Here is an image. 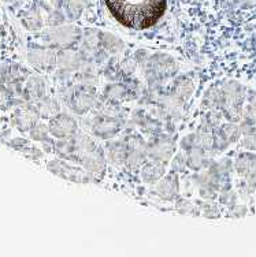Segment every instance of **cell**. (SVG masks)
<instances>
[{
  "mask_svg": "<svg viewBox=\"0 0 256 257\" xmlns=\"http://www.w3.org/2000/svg\"><path fill=\"white\" fill-rule=\"evenodd\" d=\"M110 14L121 25L133 30H145L162 18L167 0H104Z\"/></svg>",
  "mask_w": 256,
  "mask_h": 257,
  "instance_id": "6da1fadb",
  "label": "cell"
},
{
  "mask_svg": "<svg viewBox=\"0 0 256 257\" xmlns=\"http://www.w3.org/2000/svg\"><path fill=\"white\" fill-rule=\"evenodd\" d=\"M58 152L62 158L77 162L94 179H100L106 171V156L98 144L81 134L77 137L60 139L56 144Z\"/></svg>",
  "mask_w": 256,
  "mask_h": 257,
  "instance_id": "7a4b0ae2",
  "label": "cell"
},
{
  "mask_svg": "<svg viewBox=\"0 0 256 257\" xmlns=\"http://www.w3.org/2000/svg\"><path fill=\"white\" fill-rule=\"evenodd\" d=\"M48 168L51 173H54L60 178L67 179L70 182L88 183L92 179V177L85 171V168L71 166V164L66 163L64 160H54V162L48 163Z\"/></svg>",
  "mask_w": 256,
  "mask_h": 257,
  "instance_id": "3957f363",
  "label": "cell"
},
{
  "mask_svg": "<svg viewBox=\"0 0 256 257\" xmlns=\"http://www.w3.org/2000/svg\"><path fill=\"white\" fill-rule=\"evenodd\" d=\"M95 100H96V90L92 86H78L73 90L70 96L69 104L70 108L73 109L75 114L84 115L89 109L94 107Z\"/></svg>",
  "mask_w": 256,
  "mask_h": 257,
  "instance_id": "277c9868",
  "label": "cell"
},
{
  "mask_svg": "<svg viewBox=\"0 0 256 257\" xmlns=\"http://www.w3.org/2000/svg\"><path fill=\"white\" fill-rule=\"evenodd\" d=\"M49 132L56 139H69L77 133V120L66 114H56L49 120Z\"/></svg>",
  "mask_w": 256,
  "mask_h": 257,
  "instance_id": "5b68a950",
  "label": "cell"
},
{
  "mask_svg": "<svg viewBox=\"0 0 256 257\" xmlns=\"http://www.w3.org/2000/svg\"><path fill=\"white\" fill-rule=\"evenodd\" d=\"M237 173L245 178L246 182L256 183V155L241 154L236 160Z\"/></svg>",
  "mask_w": 256,
  "mask_h": 257,
  "instance_id": "8992f818",
  "label": "cell"
},
{
  "mask_svg": "<svg viewBox=\"0 0 256 257\" xmlns=\"http://www.w3.org/2000/svg\"><path fill=\"white\" fill-rule=\"evenodd\" d=\"M29 63L37 70H49L55 64V55L51 51H35L28 55Z\"/></svg>",
  "mask_w": 256,
  "mask_h": 257,
  "instance_id": "52a82bcc",
  "label": "cell"
},
{
  "mask_svg": "<svg viewBox=\"0 0 256 257\" xmlns=\"http://www.w3.org/2000/svg\"><path fill=\"white\" fill-rule=\"evenodd\" d=\"M119 132V122L113 118H102L94 126V133L102 139L113 137Z\"/></svg>",
  "mask_w": 256,
  "mask_h": 257,
  "instance_id": "ba28073f",
  "label": "cell"
},
{
  "mask_svg": "<svg viewBox=\"0 0 256 257\" xmlns=\"http://www.w3.org/2000/svg\"><path fill=\"white\" fill-rule=\"evenodd\" d=\"M156 190H158L159 196L164 198V200H173V198L177 196L178 193L177 175L176 174H170L166 178L162 179L159 182Z\"/></svg>",
  "mask_w": 256,
  "mask_h": 257,
  "instance_id": "9c48e42d",
  "label": "cell"
},
{
  "mask_svg": "<svg viewBox=\"0 0 256 257\" xmlns=\"http://www.w3.org/2000/svg\"><path fill=\"white\" fill-rule=\"evenodd\" d=\"M173 149H174V145H173L172 141L163 139L153 144L152 147L148 149V154L155 160H164V159H168L172 156Z\"/></svg>",
  "mask_w": 256,
  "mask_h": 257,
  "instance_id": "30bf717a",
  "label": "cell"
},
{
  "mask_svg": "<svg viewBox=\"0 0 256 257\" xmlns=\"http://www.w3.org/2000/svg\"><path fill=\"white\" fill-rule=\"evenodd\" d=\"M144 158H145V149H144L143 143L136 140L133 143L128 144V159H126V163L130 167H138L140 164L143 163Z\"/></svg>",
  "mask_w": 256,
  "mask_h": 257,
  "instance_id": "8fae6325",
  "label": "cell"
},
{
  "mask_svg": "<svg viewBox=\"0 0 256 257\" xmlns=\"http://www.w3.org/2000/svg\"><path fill=\"white\" fill-rule=\"evenodd\" d=\"M37 109H20L14 116V123L21 128V130H29L32 126L36 124V119H37Z\"/></svg>",
  "mask_w": 256,
  "mask_h": 257,
  "instance_id": "7c38bea8",
  "label": "cell"
},
{
  "mask_svg": "<svg viewBox=\"0 0 256 257\" xmlns=\"http://www.w3.org/2000/svg\"><path fill=\"white\" fill-rule=\"evenodd\" d=\"M163 174H164V163H160V160H155L143 168L141 177L145 182H155L162 178Z\"/></svg>",
  "mask_w": 256,
  "mask_h": 257,
  "instance_id": "4fadbf2b",
  "label": "cell"
},
{
  "mask_svg": "<svg viewBox=\"0 0 256 257\" xmlns=\"http://www.w3.org/2000/svg\"><path fill=\"white\" fill-rule=\"evenodd\" d=\"M78 37V32L75 30V28H62V29L55 30L51 33V39L55 44H69L74 39Z\"/></svg>",
  "mask_w": 256,
  "mask_h": 257,
  "instance_id": "5bb4252c",
  "label": "cell"
},
{
  "mask_svg": "<svg viewBox=\"0 0 256 257\" xmlns=\"http://www.w3.org/2000/svg\"><path fill=\"white\" fill-rule=\"evenodd\" d=\"M109 158L114 164H123L128 159V145L123 143H114L109 148Z\"/></svg>",
  "mask_w": 256,
  "mask_h": 257,
  "instance_id": "9a60e30c",
  "label": "cell"
},
{
  "mask_svg": "<svg viewBox=\"0 0 256 257\" xmlns=\"http://www.w3.org/2000/svg\"><path fill=\"white\" fill-rule=\"evenodd\" d=\"M58 64L62 69L75 70L79 64L78 55L74 54L71 51H62L58 56Z\"/></svg>",
  "mask_w": 256,
  "mask_h": 257,
  "instance_id": "2e32d148",
  "label": "cell"
},
{
  "mask_svg": "<svg viewBox=\"0 0 256 257\" xmlns=\"http://www.w3.org/2000/svg\"><path fill=\"white\" fill-rule=\"evenodd\" d=\"M59 111V107H58V104L55 103L54 100L51 99H45L41 100L39 103V107H37V112L40 115H43L45 118H48V116H54L56 115V112Z\"/></svg>",
  "mask_w": 256,
  "mask_h": 257,
  "instance_id": "e0dca14e",
  "label": "cell"
},
{
  "mask_svg": "<svg viewBox=\"0 0 256 257\" xmlns=\"http://www.w3.org/2000/svg\"><path fill=\"white\" fill-rule=\"evenodd\" d=\"M28 89L32 93V96H35V97H41L43 94H44V82H43V79H40L39 77H33V78H30V81L28 82Z\"/></svg>",
  "mask_w": 256,
  "mask_h": 257,
  "instance_id": "ac0fdd59",
  "label": "cell"
},
{
  "mask_svg": "<svg viewBox=\"0 0 256 257\" xmlns=\"http://www.w3.org/2000/svg\"><path fill=\"white\" fill-rule=\"evenodd\" d=\"M48 132L49 127H47L45 124H35L33 128L30 130V137L36 140V141H45V140L48 139Z\"/></svg>",
  "mask_w": 256,
  "mask_h": 257,
  "instance_id": "d6986e66",
  "label": "cell"
},
{
  "mask_svg": "<svg viewBox=\"0 0 256 257\" xmlns=\"http://www.w3.org/2000/svg\"><path fill=\"white\" fill-rule=\"evenodd\" d=\"M25 26L30 30H37L41 26V20H40L39 13L36 11H29L26 17H25Z\"/></svg>",
  "mask_w": 256,
  "mask_h": 257,
  "instance_id": "ffe728a7",
  "label": "cell"
},
{
  "mask_svg": "<svg viewBox=\"0 0 256 257\" xmlns=\"http://www.w3.org/2000/svg\"><path fill=\"white\" fill-rule=\"evenodd\" d=\"M203 213L208 216V218H218L219 216V211H218V208L215 205H212V204H207V205H204L203 208Z\"/></svg>",
  "mask_w": 256,
  "mask_h": 257,
  "instance_id": "44dd1931",
  "label": "cell"
},
{
  "mask_svg": "<svg viewBox=\"0 0 256 257\" xmlns=\"http://www.w3.org/2000/svg\"><path fill=\"white\" fill-rule=\"evenodd\" d=\"M87 2H88V0H69V9L70 10L79 13V11L84 9V6L87 5Z\"/></svg>",
  "mask_w": 256,
  "mask_h": 257,
  "instance_id": "7402d4cb",
  "label": "cell"
},
{
  "mask_svg": "<svg viewBox=\"0 0 256 257\" xmlns=\"http://www.w3.org/2000/svg\"><path fill=\"white\" fill-rule=\"evenodd\" d=\"M177 208L180 212L183 213H188V212H192L193 211V205L192 204H189L188 201H185V200H180L177 204Z\"/></svg>",
  "mask_w": 256,
  "mask_h": 257,
  "instance_id": "603a6c76",
  "label": "cell"
},
{
  "mask_svg": "<svg viewBox=\"0 0 256 257\" xmlns=\"http://www.w3.org/2000/svg\"><path fill=\"white\" fill-rule=\"evenodd\" d=\"M244 145L249 149H256V133L246 134V137L244 139Z\"/></svg>",
  "mask_w": 256,
  "mask_h": 257,
  "instance_id": "cb8c5ba5",
  "label": "cell"
},
{
  "mask_svg": "<svg viewBox=\"0 0 256 257\" xmlns=\"http://www.w3.org/2000/svg\"><path fill=\"white\" fill-rule=\"evenodd\" d=\"M245 118L246 120H251V122H255L256 123V105H251L249 108L246 109Z\"/></svg>",
  "mask_w": 256,
  "mask_h": 257,
  "instance_id": "d4e9b609",
  "label": "cell"
}]
</instances>
